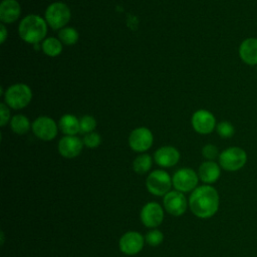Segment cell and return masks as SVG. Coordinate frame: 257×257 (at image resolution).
Wrapping results in <instances>:
<instances>
[{
	"label": "cell",
	"instance_id": "obj_1",
	"mask_svg": "<svg viewBox=\"0 0 257 257\" xmlns=\"http://www.w3.org/2000/svg\"><path fill=\"white\" fill-rule=\"evenodd\" d=\"M220 204L217 190L210 185L197 187L190 195L189 207L191 212L198 218L208 219L213 217Z\"/></svg>",
	"mask_w": 257,
	"mask_h": 257
},
{
	"label": "cell",
	"instance_id": "obj_2",
	"mask_svg": "<svg viewBox=\"0 0 257 257\" xmlns=\"http://www.w3.org/2000/svg\"><path fill=\"white\" fill-rule=\"evenodd\" d=\"M47 22L36 14L25 16L19 23L18 32L22 40L30 44H38L45 39L47 34Z\"/></svg>",
	"mask_w": 257,
	"mask_h": 257
},
{
	"label": "cell",
	"instance_id": "obj_3",
	"mask_svg": "<svg viewBox=\"0 0 257 257\" xmlns=\"http://www.w3.org/2000/svg\"><path fill=\"white\" fill-rule=\"evenodd\" d=\"M5 103L13 109H21L27 106L32 99V90L25 83L10 85L4 93Z\"/></svg>",
	"mask_w": 257,
	"mask_h": 257
},
{
	"label": "cell",
	"instance_id": "obj_4",
	"mask_svg": "<svg viewBox=\"0 0 257 257\" xmlns=\"http://www.w3.org/2000/svg\"><path fill=\"white\" fill-rule=\"evenodd\" d=\"M247 153L240 147H230L222 151L219 155L220 167L228 172L241 170L247 163Z\"/></svg>",
	"mask_w": 257,
	"mask_h": 257
},
{
	"label": "cell",
	"instance_id": "obj_5",
	"mask_svg": "<svg viewBox=\"0 0 257 257\" xmlns=\"http://www.w3.org/2000/svg\"><path fill=\"white\" fill-rule=\"evenodd\" d=\"M70 17V9L64 2H53L45 10V21L53 30L65 27Z\"/></svg>",
	"mask_w": 257,
	"mask_h": 257
},
{
	"label": "cell",
	"instance_id": "obj_6",
	"mask_svg": "<svg viewBox=\"0 0 257 257\" xmlns=\"http://www.w3.org/2000/svg\"><path fill=\"white\" fill-rule=\"evenodd\" d=\"M173 185L170 175L164 170H155L147 177L146 186L148 191L158 197L165 196L170 192Z\"/></svg>",
	"mask_w": 257,
	"mask_h": 257
},
{
	"label": "cell",
	"instance_id": "obj_7",
	"mask_svg": "<svg viewBox=\"0 0 257 257\" xmlns=\"http://www.w3.org/2000/svg\"><path fill=\"white\" fill-rule=\"evenodd\" d=\"M172 182L174 188L181 193L193 192L197 188L199 176L190 168H182L174 174Z\"/></svg>",
	"mask_w": 257,
	"mask_h": 257
},
{
	"label": "cell",
	"instance_id": "obj_8",
	"mask_svg": "<svg viewBox=\"0 0 257 257\" xmlns=\"http://www.w3.org/2000/svg\"><path fill=\"white\" fill-rule=\"evenodd\" d=\"M154 143L153 133L145 126H140L132 131L128 136V146L137 153H144L148 151Z\"/></svg>",
	"mask_w": 257,
	"mask_h": 257
},
{
	"label": "cell",
	"instance_id": "obj_9",
	"mask_svg": "<svg viewBox=\"0 0 257 257\" xmlns=\"http://www.w3.org/2000/svg\"><path fill=\"white\" fill-rule=\"evenodd\" d=\"M191 123L193 128L200 135H209L216 128V118L207 109H199L192 115Z\"/></svg>",
	"mask_w": 257,
	"mask_h": 257
},
{
	"label": "cell",
	"instance_id": "obj_10",
	"mask_svg": "<svg viewBox=\"0 0 257 257\" xmlns=\"http://www.w3.org/2000/svg\"><path fill=\"white\" fill-rule=\"evenodd\" d=\"M57 124L53 118L42 115L38 116L32 123L33 134L42 141H51L57 135Z\"/></svg>",
	"mask_w": 257,
	"mask_h": 257
},
{
	"label": "cell",
	"instance_id": "obj_11",
	"mask_svg": "<svg viewBox=\"0 0 257 257\" xmlns=\"http://www.w3.org/2000/svg\"><path fill=\"white\" fill-rule=\"evenodd\" d=\"M145 242V238L141 233L137 231H128L120 237L118 248L123 254L132 256L142 251Z\"/></svg>",
	"mask_w": 257,
	"mask_h": 257
},
{
	"label": "cell",
	"instance_id": "obj_12",
	"mask_svg": "<svg viewBox=\"0 0 257 257\" xmlns=\"http://www.w3.org/2000/svg\"><path fill=\"white\" fill-rule=\"evenodd\" d=\"M141 221L148 228L160 226L164 220V210L159 203H147L141 210Z\"/></svg>",
	"mask_w": 257,
	"mask_h": 257
},
{
	"label": "cell",
	"instance_id": "obj_13",
	"mask_svg": "<svg viewBox=\"0 0 257 257\" xmlns=\"http://www.w3.org/2000/svg\"><path fill=\"white\" fill-rule=\"evenodd\" d=\"M163 203L166 211L176 217L182 216L187 210V199L179 191H170L164 196Z\"/></svg>",
	"mask_w": 257,
	"mask_h": 257
},
{
	"label": "cell",
	"instance_id": "obj_14",
	"mask_svg": "<svg viewBox=\"0 0 257 257\" xmlns=\"http://www.w3.org/2000/svg\"><path fill=\"white\" fill-rule=\"evenodd\" d=\"M83 148V142L76 136H65L58 142V152L66 159L77 157Z\"/></svg>",
	"mask_w": 257,
	"mask_h": 257
},
{
	"label": "cell",
	"instance_id": "obj_15",
	"mask_svg": "<svg viewBox=\"0 0 257 257\" xmlns=\"http://www.w3.org/2000/svg\"><path fill=\"white\" fill-rule=\"evenodd\" d=\"M240 59L247 65H257V38L248 37L244 39L238 48Z\"/></svg>",
	"mask_w": 257,
	"mask_h": 257
},
{
	"label": "cell",
	"instance_id": "obj_16",
	"mask_svg": "<svg viewBox=\"0 0 257 257\" xmlns=\"http://www.w3.org/2000/svg\"><path fill=\"white\" fill-rule=\"evenodd\" d=\"M154 160L160 167L170 168L174 167L180 160L179 151L172 146H165L159 148L154 154Z\"/></svg>",
	"mask_w": 257,
	"mask_h": 257
},
{
	"label": "cell",
	"instance_id": "obj_17",
	"mask_svg": "<svg viewBox=\"0 0 257 257\" xmlns=\"http://www.w3.org/2000/svg\"><path fill=\"white\" fill-rule=\"evenodd\" d=\"M199 179L205 184H213L218 181L221 176V167L214 161H205L198 170Z\"/></svg>",
	"mask_w": 257,
	"mask_h": 257
},
{
	"label": "cell",
	"instance_id": "obj_18",
	"mask_svg": "<svg viewBox=\"0 0 257 257\" xmlns=\"http://www.w3.org/2000/svg\"><path fill=\"white\" fill-rule=\"evenodd\" d=\"M21 13V7L16 0H3L0 4V20L2 23L15 22Z\"/></svg>",
	"mask_w": 257,
	"mask_h": 257
},
{
	"label": "cell",
	"instance_id": "obj_19",
	"mask_svg": "<svg viewBox=\"0 0 257 257\" xmlns=\"http://www.w3.org/2000/svg\"><path fill=\"white\" fill-rule=\"evenodd\" d=\"M58 126L65 136H76L80 132L79 119L70 113L63 114L60 117Z\"/></svg>",
	"mask_w": 257,
	"mask_h": 257
},
{
	"label": "cell",
	"instance_id": "obj_20",
	"mask_svg": "<svg viewBox=\"0 0 257 257\" xmlns=\"http://www.w3.org/2000/svg\"><path fill=\"white\" fill-rule=\"evenodd\" d=\"M41 48L44 54L50 57H55L58 56L62 51V42L58 38L47 37L43 40Z\"/></svg>",
	"mask_w": 257,
	"mask_h": 257
},
{
	"label": "cell",
	"instance_id": "obj_21",
	"mask_svg": "<svg viewBox=\"0 0 257 257\" xmlns=\"http://www.w3.org/2000/svg\"><path fill=\"white\" fill-rule=\"evenodd\" d=\"M10 126L13 133L17 135H25L32 127L29 119L24 114H16L10 120Z\"/></svg>",
	"mask_w": 257,
	"mask_h": 257
},
{
	"label": "cell",
	"instance_id": "obj_22",
	"mask_svg": "<svg viewBox=\"0 0 257 257\" xmlns=\"http://www.w3.org/2000/svg\"><path fill=\"white\" fill-rule=\"evenodd\" d=\"M152 168V157L148 154L138 156L133 162V169L137 174L144 175Z\"/></svg>",
	"mask_w": 257,
	"mask_h": 257
},
{
	"label": "cell",
	"instance_id": "obj_23",
	"mask_svg": "<svg viewBox=\"0 0 257 257\" xmlns=\"http://www.w3.org/2000/svg\"><path fill=\"white\" fill-rule=\"evenodd\" d=\"M79 38L78 31L73 27H63L58 31V39L65 45H74Z\"/></svg>",
	"mask_w": 257,
	"mask_h": 257
},
{
	"label": "cell",
	"instance_id": "obj_24",
	"mask_svg": "<svg viewBox=\"0 0 257 257\" xmlns=\"http://www.w3.org/2000/svg\"><path fill=\"white\" fill-rule=\"evenodd\" d=\"M216 132L221 138L229 139V138L233 137V135L235 133V127L230 121L223 120V121H220L219 123H217Z\"/></svg>",
	"mask_w": 257,
	"mask_h": 257
},
{
	"label": "cell",
	"instance_id": "obj_25",
	"mask_svg": "<svg viewBox=\"0 0 257 257\" xmlns=\"http://www.w3.org/2000/svg\"><path fill=\"white\" fill-rule=\"evenodd\" d=\"M80 123V132L83 134L92 133L96 126V120L93 116L85 114L79 119Z\"/></svg>",
	"mask_w": 257,
	"mask_h": 257
},
{
	"label": "cell",
	"instance_id": "obj_26",
	"mask_svg": "<svg viewBox=\"0 0 257 257\" xmlns=\"http://www.w3.org/2000/svg\"><path fill=\"white\" fill-rule=\"evenodd\" d=\"M145 241L150 246H158L164 241V234L160 230L149 231L145 236Z\"/></svg>",
	"mask_w": 257,
	"mask_h": 257
},
{
	"label": "cell",
	"instance_id": "obj_27",
	"mask_svg": "<svg viewBox=\"0 0 257 257\" xmlns=\"http://www.w3.org/2000/svg\"><path fill=\"white\" fill-rule=\"evenodd\" d=\"M82 142H83V145L85 147H87L89 149H94V148H97L100 145L101 138L97 133L92 132V133L85 134Z\"/></svg>",
	"mask_w": 257,
	"mask_h": 257
},
{
	"label": "cell",
	"instance_id": "obj_28",
	"mask_svg": "<svg viewBox=\"0 0 257 257\" xmlns=\"http://www.w3.org/2000/svg\"><path fill=\"white\" fill-rule=\"evenodd\" d=\"M219 150L215 145L208 144L203 147L202 149V156L207 160V161H214L215 159L219 158Z\"/></svg>",
	"mask_w": 257,
	"mask_h": 257
},
{
	"label": "cell",
	"instance_id": "obj_29",
	"mask_svg": "<svg viewBox=\"0 0 257 257\" xmlns=\"http://www.w3.org/2000/svg\"><path fill=\"white\" fill-rule=\"evenodd\" d=\"M9 106L6 103H1L0 104V125L4 126L9 118H10V111H9Z\"/></svg>",
	"mask_w": 257,
	"mask_h": 257
},
{
	"label": "cell",
	"instance_id": "obj_30",
	"mask_svg": "<svg viewBox=\"0 0 257 257\" xmlns=\"http://www.w3.org/2000/svg\"><path fill=\"white\" fill-rule=\"evenodd\" d=\"M7 37H8V31H7L6 27L4 26V24L2 23L0 25V42H1V44H3L5 42Z\"/></svg>",
	"mask_w": 257,
	"mask_h": 257
}]
</instances>
